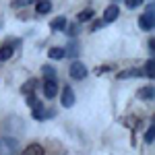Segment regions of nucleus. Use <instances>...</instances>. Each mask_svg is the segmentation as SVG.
Listing matches in <instances>:
<instances>
[{
	"mask_svg": "<svg viewBox=\"0 0 155 155\" xmlns=\"http://www.w3.org/2000/svg\"><path fill=\"white\" fill-rule=\"evenodd\" d=\"M19 149V141L12 137H4L0 139V155H17Z\"/></svg>",
	"mask_w": 155,
	"mask_h": 155,
	"instance_id": "1",
	"label": "nucleus"
},
{
	"mask_svg": "<svg viewBox=\"0 0 155 155\" xmlns=\"http://www.w3.org/2000/svg\"><path fill=\"white\" fill-rule=\"evenodd\" d=\"M68 72H71V77L74 79V81H83L85 77H87V66H85L83 62L74 60V62L71 64V68H68Z\"/></svg>",
	"mask_w": 155,
	"mask_h": 155,
	"instance_id": "2",
	"label": "nucleus"
},
{
	"mask_svg": "<svg viewBox=\"0 0 155 155\" xmlns=\"http://www.w3.org/2000/svg\"><path fill=\"white\" fill-rule=\"evenodd\" d=\"M139 27H141L143 31H151V29H153V4H149L147 12L141 15V19H139Z\"/></svg>",
	"mask_w": 155,
	"mask_h": 155,
	"instance_id": "3",
	"label": "nucleus"
},
{
	"mask_svg": "<svg viewBox=\"0 0 155 155\" xmlns=\"http://www.w3.org/2000/svg\"><path fill=\"white\" fill-rule=\"evenodd\" d=\"M60 101H62V106H64V107H72V106H74V91H72V87L64 85L62 95H60Z\"/></svg>",
	"mask_w": 155,
	"mask_h": 155,
	"instance_id": "4",
	"label": "nucleus"
},
{
	"mask_svg": "<svg viewBox=\"0 0 155 155\" xmlns=\"http://www.w3.org/2000/svg\"><path fill=\"white\" fill-rule=\"evenodd\" d=\"M58 93V83H56V79H46L44 81V95L52 99V97H56Z\"/></svg>",
	"mask_w": 155,
	"mask_h": 155,
	"instance_id": "5",
	"label": "nucleus"
},
{
	"mask_svg": "<svg viewBox=\"0 0 155 155\" xmlns=\"http://www.w3.org/2000/svg\"><path fill=\"white\" fill-rule=\"evenodd\" d=\"M118 15H120V8L118 6H116V4H112V6H107L106 8V12H104V19H101V21H104V23H114V21H116V19H118Z\"/></svg>",
	"mask_w": 155,
	"mask_h": 155,
	"instance_id": "6",
	"label": "nucleus"
},
{
	"mask_svg": "<svg viewBox=\"0 0 155 155\" xmlns=\"http://www.w3.org/2000/svg\"><path fill=\"white\" fill-rule=\"evenodd\" d=\"M137 97H139V99H145V101H151V99L155 97V87H153V85L141 87V89L137 91Z\"/></svg>",
	"mask_w": 155,
	"mask_h": 155,
	"instance_id": "7",
	"label": "nucleus"
},
{
	"mask_svg": "<svg viewBox=\"0 0 155 155\" xmlns=\"http://www.w3.org/2000/svg\"><path fill=\"white\" fill-rule=\"evenodd\" d=\"M134 77H145V74H143V71H139V68H128V71L118 72L120 81H124V79H134Z\"/></svg>",
	"mask_w": 155,
	"mask_h": 155,
	"instance_id": "8",
	"label": "nucleus"
},
{
	"mask_svg": "<svg viewBox=\"0 0 155 155\" xmlns=\"http://www.w3.org/2000/svg\"><path fill=\"white\" fill-rule=\"evenodd\" d=\"M50 27H52V31H64V29L68 27V21H66L64 17H56V19L50 23Z\"/></svg>",
	"mask_w": 155,
	"mask_h": 155,
	"instance_id": "9",
	"label": "nucleus"
},
{
	"mask_svg": "<svg viewBox=\"0 0 155 155\" xmlns=\"http://www.w3.org/2000/svg\"><path fill=\"white\" fill-rule=\"evenodd\" d=\"M52 11V2L50 0H37L35 2V12L37 15H46Z\"/></svg>",
	"mask_w": 155,
	"mask_h": 155,
	"instance_id": "10",
	"label": "nucleus"
},
{
	"mask_svg": "<svg viewBox=\"0 0 155 155\" xmlns=\"http://www.w3.org/2000/svg\"><path fill=\"white\" fill-rule=\"evenodd\" d=\"M21 155H44V147H41V145H37V143H31Z\"/></svg>",
	"mask_w": 155,
	"mask_h": 155,
	"instance_id": "11",
	"label": "nucleus"
},
{
	"mask_svg": "<svg viewBox=\"0 0 155 155\" xmlns=\"http://www.w3.org/2000/svg\"><path fill=\"white\" fill-rule=\"evenodd\" d=\"M12 54H15V50H12V46H11V44L2 46V48H0V62H6V60L11 58Z\"/></svg>",
	"mask_w": 155,
	"mask_h": 155,
	"instance_id": "12",
	"label": "nucleus"
},
{
	"mask_svg": "<svg viewBox=\"0 0 155 155\" xmlns=\"http://www.w3.org/2000/svg\"><path fill=\"white\" fill-rule=\"evenodd\" d=\"M79 54V46H77V39H71L68 46L64 48V56H77Z\"/></svg>",
	"mask_w": 155,
	"mask_h": 155,
	"instance_id": "13",
	"label": "nucleus"
},
{
	"mask_svg": "<svg viewBox=\"0 0 155 155\" xmlns=\"http://www.w3.org/2000/svg\"><path fill=\"white\" fill-rule=\"evenodd\" d=\"M37 0H12L11 6L12 8H25V6H33Z\"/></svg>",
	"mask_w": 155,
	"mask_h": 155,
	"instance_id": "14",
	"label": "nucleus"
},
{
	"mask_svg": "<svg viewBox=\"0 0 155 155\" xmlns=\"http://www.w3.org/2000/svg\"><path fill=\"white\" fill-rule=\"evenodd\" d=\"M35 87H37V81H35V79H31V81H27V83L21 87V91H23L25 95H29V93H33V91H35Z\"/></svg>",
	"mask_w": 155,
	"mask_h": 155,
	"instance_id": "15",
	"label": "nucleus"
},
{
	"mask_svg": "<svg viewBox=\"0 0 155 155\" xmlns=\"http://www.w3.org/2000/svg\"><path fill=\"white\" fill-rule=\"evenodd\" d=\"M143 74H147V77L153 79V74H155V62H153V58L147 60V64H145V68H143Z\"/></svg>",
	"mask_w": 155,
	"mask_h": 155,
	"instance_id": "16",
	"label": "nucleus"
},
{
	"mask_svg": "<svg viewBox=\"0 0 155 155\" xmlns=\"http://www.w3.org/2000/svg\"><path fill=\"white\" fill-rule=\"evenodd\" d=\"M48 56H50V58H54V60L64 58V48H50L48 50Z\"/></svg>",
	"mask_w": 155,
	"mask_h": 155,
	"instance_id": "17",
	"label": "nucleus"
},
{
	"mask_svg": "<svg viewBox=\"0 0 155 155\" xmlns=\"http://www.w3.org/2000/svg\"><path fill=\"white\" fill-rule=\"evenodd\" d=\"M91 17H93V11H91V8H87V11L79 12V17H77V21H79V23H85V21H89Z\"/></svg>",
	"mask_w": 155,
	"mask_h": 155,
	"instance_id": "18",
	"label": "nucleus"
},
{
	"mask_svg": "<svg viewBox=\"0 0 155 155\" xmlns=\"http://www.w3.org/2000/svg\"><path fill=\"white\" fill-rule=\"evenodd\" d=\"M41 72H44V77H46V79H56V71H54L52 66H48V64H46V66H41Z\"/></svg>",
	"mask_w": 155,
	"mask_h": 155,
	"instance_id": "19",
	"label": "nucleus"
},
{
	"mask_svg": "<svg viewBox=\"0 0 155 155\" xmlns=\"http://www.w3.org/2000/svg\"><path fill=\"white\" fill-rule=\"evenodd\" d=\"M153 137H155V126L151 124V126H149V130H147V134H145V141L151 145V143H153Z\"/></svg>",
	"mask_w": 155,
	"mask_h": 155,
	"instance_id": "20",
	"label": "nucleus"
},
{
	"mask_svg": "<svg viewBox=\"0 0 155 155\" xmlns=\"http://www.w3.org/2000/svg\"><path fill=\"white\" fill-rule=\"evenodd\" d=\"M27 106L31 107V110H33L35 106H39V101H37V97L33 95V93H29V95H27Z\"/></svg>",
	"mask_w": 155,
	"mask_h": 155,
	"instance_id": "21",
	"label": "nucleus"
},
{
	"mask_svg": "<svg viewBox=\"0 0 155 155\" xmlns=\"http://www.w3.org/2000/svg\"><path fill=\"white\" fill-rule=\"evenodd\" d=\"M64 31H68V35H71L72 39H74V35L79 33V25H71V27H66Z\"/></svg>",
	"mask_w": 155,
	"mask_h": 155,
	"instance_id": "22",
	"label": "nucleus"
},
{
	"mask_svg": "<svg viewBox=\"0 0 155 155\" xmlns=\"http://www.w3.org/2000/svg\"><path fill=\"white\" fill-rule=\"evenodd\" d=\"M112 71V66H107V64H104V66H97L95 68V74H106V72Z\"/></svg>",
	"mask_w": 155,
	"mask_h": 155,
	"instance_id": "23",
	"label": "nucleus"
},
{
	"mask_svg": "<svg viewBox=\"0 0 155 155\" xmlns=\"http://www.w3.org/2000/svg\"><path fill=\"white\" fill-rule=\"evenodd\" d=\"M104 21H95V25H93V27H91V29H93V31H97V29H99V27H104Z\"/></svg>",
	"mask_w": 155,
	"mask_h": 155,
	"instance_id": "24",
	"label": "nucleus"
},
{
	"mask_svg": "<svg viewBox=\"0 0 155 155\" xmlns=\"http://www.w3.org/2000/svg\"><path fill=\"white\" fill-rule=\"evenodd\" d=\"M114 2H116V0H114Z\"/></svg>",
	"mask_w": 155,
	"mask_h": 155,
	"instance_id": "25",
	"label": "nucleus"
}]
</instances>
